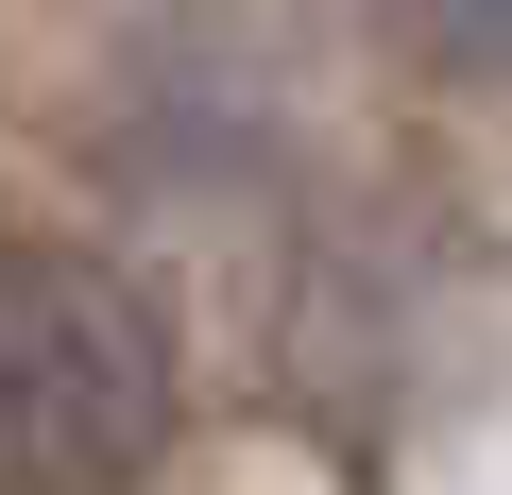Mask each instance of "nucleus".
I'll use <instances>...</instances> for the list:
<instances>
[{
	"label": "nucleus",
	"instance_id": "f03ea898",
	"mask_svg": "<svg viewBox=\"0 0 512 495\" xmlns=\"http://www.w3.org/2000/svg\"><path fill=\"white\" fill-rule=\"evenodd\" d=\"M478 18H495V35H512V0H478Z\"/></svg>",
	"mask_w": 512,
	"mask_h": 495
},
{
	"label": "nucleus",
	"instance_id": "f257e3e1",
	"mask_svg": "<svg viewBox=\"0 0 512 495\" xmlns=\"http://www.w3.org/2000/svg\"><path fill=\"white\" fill-rule=\"evenodd\" d=\"M154 461H171L154 308L69 239H0V495H137Z\"/></svg>",
	"mask_w": 512,
	"mask_h": 495
}]
</instances>
